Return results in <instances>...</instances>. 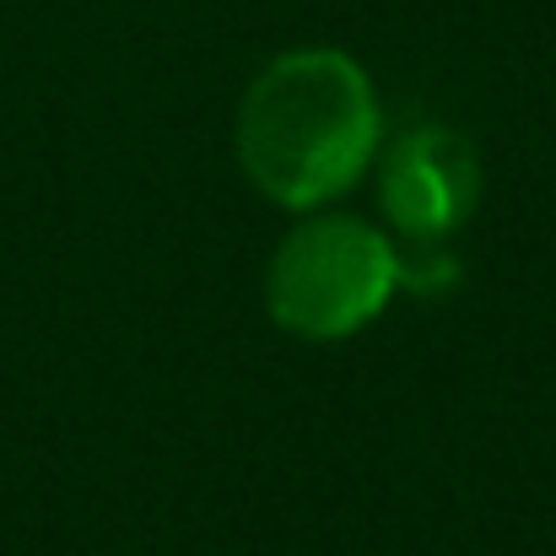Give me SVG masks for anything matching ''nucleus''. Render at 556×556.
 <instances>
[{
	"label": "nucleus",
	"instance_id": "2",
	"mask_svg": "<svg viewBox=\"0 0 556 556\" xmlns=\"http://www.w3.org/2000/svg\"><path fill=\"white\" fill-rule=\"evenodd\" d=\"M400 287L394 243L363 216H308L298 222L265 270L270 319L303 341H346L372 325Z\"/></svg>",
	"mask_w": 556,
	"mask_h": 556
},
{
	"label": "nucleus",
	"instance_id": "1",
	"mask_svg": "<svg viewBox=\"0 0 556 556\" xmlns=\"http://www.w3.org/2000/svg\"><path fill=\"white\" fill-rule=\"evenodd\" d=\"M378 98L346 49L276 54L238 103V163L249 185L287 211H319L368 174Z\"/></svg>",
	"mask_w": 556,
	"mask_h": 556
},
{
	"label": "nucleus",
	"instance_id": "3",
	"mask_svg": "<svg viewBox=\"0 0 556 556\" xmlns=\"http://www.w3.org/2000/svg\"><path fill=\"white\" fill-rule=\"evenodd\" d=\"M481 200V163L476 147L443 125L405 130L383 168H378V205L383 222L405 243H443L454 227L470 222Z\"/></svg>",
	"mask_w": 556,
	"mask_h": 556
}]
</instances>
